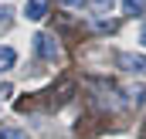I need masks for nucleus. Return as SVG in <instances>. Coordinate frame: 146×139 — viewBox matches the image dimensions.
<instances>
[{
	"instance_id": "nucleus-1",
	"label": "nucleus",
	"mask_w": 146,
	"mask_h": 139,
	"mask_svg": "<svg viewBox=\"0 0 146 139\" xmlns=\"http://www.w3.org/2000/svg\"><path fill=\"white\" fill-rule=\"evenodd\" d=\"M34 51L44 58V61H51V65L61 61V44H58V37H54V34H44V31L34 34Z\"/></svg>"
},
{
	"instance_id": "nucleus-2",
	"label": "nucleus",
	"mask_w": 146,
	"mask_h": 139,
	"mask_svg": "<svg viewBox=\"0 0 146 139\" xmlns=\"http://www.w3.org/2000/svg\"><path fill=\"white\" fill-rule=\"evenodd\" d=\"M119 65L129 71V75L146 78V54H119Z\"/></svg>"
},
{
	"instance_id": "nucleus-3",
	"label": "nucleus",
	"mask_w": 146,
	"mask_h": 139,
	"mask_svg": "<svg viewBox=\"0 0 146 139\" xmlns=\"http://www.w3.org/2000/svg\"><path fill=\"white\" fill-rule=\"evenodd\" d=\"M24 17H27V21H44V17H48V0H27Z\"/></svg>"
},
{
	"instance_id": "nucleus-4",
	"label": "nucleus",
	"mask_w": 146,
	"mask_h": 139,
	"mask_svg": "<svg viewBox=\"0 0 146 139\" xmlns=\"http://www.w3.org/2000/svg\"><path fill=\"white\" fill-rule=\"evenodd\" d=\"M14 65H17V51L7 48V44H0V71H10Z\"/></svg>"
},
{
	"instance_id": "nucleus-5",
	"label": "nucleus",
	"mask_w": 146,
	"mask_h": 139,
	"mask_svg": "<svg viewBox=\"0 0 146 139\" xmlns=\"http://www.w3.org/2000/svg\"><path fill=\"white\" fill-rule=\"evenodd\" d=\"M122 14H129V17L146 14V0H122Z\"/></svg>"
},
{
	"instance_id": "nucleus-6",
	"label": "nucleus",
	"mask_w": 146,
	"mask_h": 139,
	"mask_svg": "<svg viewBox=\"0 0 146 139\" xmlns=\"http://www.w3.org/2000/svg\"><path fill=\"white\" fill-rule=\"evenodd\" d=\"M88 3H92V10L102 17V14H112V10H115V3H119V0H88Z\"/></svg>"
},
{
	"instance_id": "nucleus-7",
	"label": "nucleus",
	"mask_w": 146,
	"mask_h": 139,
	"mask_svg": "<svg viewBox=\"0 0 146 139\" xmlns=\"http://www.w3.org/2000/svg\"><path fill=\"white\" fill-rule=\"evenodd\" d=\"M0 139H27V132L17 126H7V129H0Z\"/></svg>"
},
{
	"instance_id": "nucleus-8",
	"label": "nucleus",
	"mask_w": 146,
	"mask_h": 139,
	"mask_svg": "<svg viewBox=\"0 0 146 139\" xmlns=\"http://www.w3.org/2000/svg\"><path fill=\"white\" fill-rule=\"evenodd\" d=\"M58 3H61V7H72V10H82L88 0H58Z\"/></svg>"
},
{
	"instance_id": "nucleus-9",
	"label": "nucleus",
	"mask_w": 146,
	"mask_h": 139,
	"mask_svg": "<svg viewBox=\"0 0 146 139\" xmlns=\"http://www.w3.org/2000/svg\"><path fill=\"white\" fill-rule=\"evenodd\" d=\"M139 44L146 48V24H143V31H139Z\"/></svg>"
}]
</instances>
